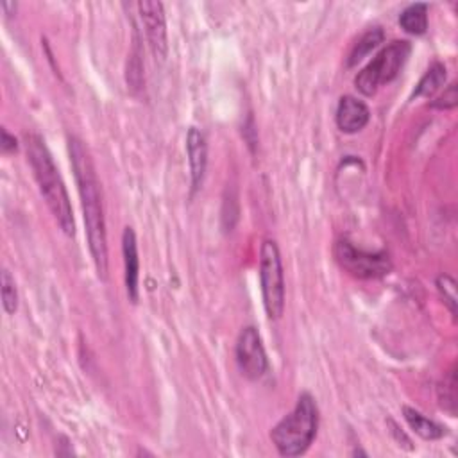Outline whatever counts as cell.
Wrapping results in <instances>:
<instances>
[{"instance_id":"10","label":"cell","mask_w":458,"mask_h":458,"mask_svg":"<svg viewBox=\"0 0 458 458\" xmlns=\"http://www.w3.org/2000/svg\"><path fill=\"white\" fill-rule=\"evenodd\" d=\"M370 120L369 107L356 97L345 95L340 98L336 107V125L342 132L352 134L361 131Z\"/></svg>"},{"instance_id":"2","label":"cell","mask_w":458,"mask_h":458,"mask_svg":"<svg viewBox=\"0 0 458 458\" xmlns=\"http://www.w3.org/2000/svg\"><path fill=\"white\" fill-rule=\"evenodd\" d=\"M25 152L30 163L34 179L38 182L39 193L45 199L48 209L52 211L55 222L63 229L64 234H75V222L70 206V197L64 188V182L59 175V170L48 152L45 140L39 134H27L25 136Z\"/></svg>"},{"instance_id":"19","label":"cell","mask_w":458,"mask_h":458,"mask_svg":"<svg viewBox=\"0 0 458 458\" xmlns=\"http://www.w3.org/2000/svg\"><path fill=\"white\" fill-rule=\"evenodd\" d=\"M458 102V93H456V84H451L447 86V89L431 104L433 107H438V109H453Z\"/></svg>"},{"instance_id":"7","label":"cell","mask_w":458,"mask_h":458,"mask_svg":"<svg viewBox=\"0 0 458 458\" xmlns=\"http://www.w3.org/2000/svg\"><path fill=\"white\" fill-rule=\"evenodd\" d=\"M234 354H236L238 369L247 379L254 381L265 376L268 369V360H267L265 347L261 344V336L256 327L247 326L240 331Z\"/></svg>"},{"instance_id":"8","label":"cell","mask_w":458,"mask_h":458,"mask_svg":"<svg viewBox=\"0 0 458 458\" xmlns=\"http://www.w3.org/2000/svg\"><path fill=\"white\" fill-rule=\"evenodd\" d=\"M140 18L143 21V29L147 34L148 47L156 61H165L168 52V39H166V20L165 9L161 2L156 0H141L138 2Z\"/></svg>"},{"instance_id":"6","label":"cell","mask_w":458,"mask_h":458,"mask_svg":"<svg viewBox=\"0 0 458 458\" xmlns=\"http://www.w3.org/2000/svg\"><path fill=\"white\" fill-rule=\"evenodd\" d=\"M335 258L338 265L347 270L351 276L360 279H376L383 277L390 272L392 263L386 252H367L363 249L354 247L347 240H338L335 243Z\"/></svg>"},{"instance_id":"17","label":"cell","mask_w":458,"mask_h":458,"mask_svg":"<svg viewBox=\"0 0 458 458\" xmlns=\"http://www.w3.org/2000/svg\"><path fill=\"white\" fill-rule=\"evenodd\" d=\"M0 288H2V306L7 315H13L18 308V293H16V284L14 277L7 268L2 270V279H0Z\"/></svg>"},{"instance_id":"5","label":"cell","mask_w":458,"mask_h":458,"mask_svg":"<svg viewBox=\"0 0 458 458\" xmlns=\"http://www.w3.org/2000/svg\"><path fill=\"white\" fill-rule=\"evenodd\" d=\"M259 283L267 315L270 318H279L284 311V272L281 254L274 240H263L261 243Z\"/></svg>"},{"instance_id":"3","label":"cell","mask_w":458,"mask_h":458,"mask_svg":"<svg viewBox=\"0 0 458 458\" xmlns=\"http://www.w3.org/2000/svg\"><path fill=\"white\" fill-rule=\"evenodd\" d=\"M318 429V408L315 399L304 392L295 408L283 417L270 431L272 444L281 456H299L308 451Z\"/></svg>"},{"instance_id":"20","label":"cell","mask_w":458,"mask_h":458,"mask_svg":"<svg viewBox=\"0 0 458 458\" xmlns=\"http://www.w3.org/2000/svg\"><path fill=\"white\" fill-rule=\"evenodd\" d=\"M16 148V140L5 129L2 131V152H11Z\"/></svg>"},{"instance_id":"18","label":"cell","mask_w":458,"mask_h":458,"mask_svg":"<svg viewBox=\"0 0 458 458\" xmlns=\"http://www.w3.org/2000/svg\"><path fill=\"white\" fill-rule=\"evenodd\" d=\"M437 288H438L440 295L444 297V302L447 304L451 315L456 317V302H458L456 299L458 297H456V283H454V279L451 276H447V274H442V276L437 277Z\"/></svg>"},{"instance_id":"1","label":"cell","mask_w":458,"mask_h":458,"mask_svg":"<svg viewBox=\"0 0 458 458\" xmlns=\"http://www.w3.org/2000/svg\"><path fill=\"white\" fill-rule=\"evenodd\" d=\"M68 152L73 168V175L77 181V190L81 195V206L84 213V225L88 236V247L100 279L107 277V234H106V220L100 195V182L84 143L70 136L68 138Z\"/></svg>"},{"instance_id":"9","label":"cell","mask_w":458,"mask_h":458,"mask_svg":"<svg viewBox=\"0 0 458 458\" xmlns=\"http://www.w3.org/2000/svg\"><path fill=\"white\" fill-rule=\"evenodd\" d=\"M186 154L190 163V179L191 193H195L204 181L206 165H208V145L204 134L197 127H190L186 134Z\"/></svg>"},{"instance_id":"16","label":"cell","mask_w":458,"mask_h":458,"mask_svg":"<svg viewBox=\"0 0 458 458\" xmlns=\"http://www.w3.org/2000/svg\"><path fill=\"white\" fill-rule=\"evenodd\" d=\"M438 399L440 406L449 411L451 417L456 413V372L454 367L444 376V383L438 388Z\"/></svg>"},{"instance_id":"14","label":"cell","mask_w":458,"mask_h":458,"mask_svg":"<svg viewBox=\"0 0 458 458\" xmlns=\"http://www.w3.org/2000/svg\"><path fill=\"white\" fill-rule=\"evenodd\" d=\"M385 39V32L381 27H372L360 36V39L352 45L347 59V66L358 64L363 57H367L374 48H377Z\"/></svg>"},{"instance_id":"15","label":"cell","mask_w":458,"mask_h":458,"mask_svg":"<svg viewBox=\"0 0 458 458\" xmlns=\"http://www.w3.org/2000/svg\"><path fill=\"white\" fill-rule=\"evenodd\" d=\"M445 82V66L442 63H433L429 66V70L422 75V79L419 81L413 97H431L435 95Z\"/></svg>"},{"instance_id":"11","label":"cell","mask_w":458,"mask_h":458,"mask_svg":"<svg viewBox=\"0 0 458 458\" xmlns=\"http://www.w3.org/2000/svg\"><path fill=\"white\" fill-rule=\"evenodd\" d=\"M122 254H123V270H125V288L131 302H138V281H140V258L136 234L132 227H125L122 234Z\"/></svg>"},{"instance_id":"4","label":"cell","mask_w":458,"mask_h":458,"mask_svg":"<svg viewBox=\"0 0 458 458\" xmlns=\"http://www.w3.org/2000/svg\"><path fill=\"white\" fill-rule=\"evenodd\" d=\"M411 52V45L406 39H395L386 45L354 79L358 91L370 97L381 84L390 82L397 77L401 68L404 66L408 55Z\"/></svg>"},{"instance_id":"13","label":"cell","mask_w":458,"mask_h":458,"mask_svg":"<svg viewBox=\"0 0 458 458\" xmlns=\"http://www.w3.org/2000/svg\"><path fill=\"white\" fill-rule=\"evenodd\" d=\"M399 25L404 32L420 36L428 29V5L422 2L408 5L401 16H399Z\"/></svg>"},{"instance_id":"12","label":"cell","mask_w":458,"mask_h":458,"mask_svg":"<svg viewBox=\"0 0 458 458\" xmlns=\"http://www.w3.org/2000/svg\"><path fill=\"white\" fill-rule=\"evenodd\" d=\"M403 415H404V420L408 422V426L424 440H438L447 433L444 426L424 417L420 411H417L410 406L403 408Z\"/></svg>"}]
</instances>
